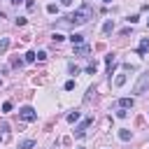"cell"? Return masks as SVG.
<instances>
[{
    "mask_svg": "<svg viewBox=\"0 0 149 149\" xmlns=\"http://www.w3.org/2000/svg\"><path fill=\"white\" fill-rule=\"evenodd\" d=\"M116 116H119V119H123V116H128V112H126V109H119V112H116Z\"/></svg>",
    "mask_w": 149,
    "mask_h": 149,
    "instance_id": "484cf974",
    "label": "cell"
},
{
    "mask_svg": "<svg viewBox=\"0 0 149 149\" xmlns=\"http://www.w3.org/2000/svg\"><path fill=\"white\" fill-rule=\"evenodd\" d=\"M72 88H74V81L68 79V81H65V91H72Z\"/></svg>",
    "mask_w": 149,
    "mask_h": 149,
    "instance_id": "44dd1931",
    "label": "cell"
},
{
    "mask_svg": "<svg viewBox=\"0 0 149 149\" xmlns=\"http://www.w3.org/2000/svg\"><path fill=\"white\" fill-rule=\"evenodd\" d=\"M70 40H72V44L77 47V44H84V35H79V33H72L70 35Z\"/></svg>",
    "mask_w": 149,
    "mask_h": 149,
    "instance_id": "ba28073f",
    "label": "cell"
},
{
    "mask_svg": "<svg viewBox=\"0 0 149 149\" xmlns=\"http://www.w3.org/2000/svg\"><path fill=\"white\" fill-rule=\"evenodd\" d=\"M137 21H140V16H137V14H133V16H128V23H137Z\"/></svg>",
    "mask_w": 149,
    "mask_h": 149,
    "instance_id": "603a6c76",
    "label": "cell"
},
{
    "mask_svg": "<svg viewBox=\"0 0 149 149\" xmlns=\"http://www.w3.org/2000/svg\"><path fill=\"white\" fill-rule=\"evenodd\" d=\"M119 137H121V140H123V142H128V140H130V137H133V133H130V130H128V128H121V130H119Z\"/></svg>",
    "mask_w": 149,
    "mask_h": 149,
    "instance_id": "9c48e42d",
    "label": "cell"
},
{
    "mask_svg": "<svg viewBox=\"0 0 149 149\" xmlns=\"http://www.w3.org/2000/svg\"><path fill=\"white\" fill-rule=\"evenodd\" d=\"M7 49H9V37H2V40H0V56H2Z\"/></svg>",
    "mask_w": 149,
    "mask_h": 149,
    "instance_id": "8fae6325",
    "label": "cell"
},
{
    "mask_svg": "<svg viewBox=\"0 0 149 149\" xmlns=\"http://www.w3.org/2000/svg\"><path fill=\"white\" fill-rule=\"evenodd\" d=\"M26 23H28L26 16H19V19H16V26H26Z\"/></svg>",
    "mask_w": 149,
    "mask_h": 149,
    "instance_id": "ac0fdd59",
    "label": "cell"
},
{
    "mask_svg": "<svg viewBox=\"0 0 149 149\" xmlns=\"http://www.w3.org/2000/svg\"><path fill=\"white\" fill-rule=\"evenodd\" d=\"M12 65H14V68H21L23 61H21V58H12Z\"/></svg>",
    "mask_w": 149,
    "mask_h": 149,
    "instance_id": "ffe728a7",
    "label": "cell"
},
{
    "mask_svg": "<svg viewBox=\"0 0 149 149\" xmlns=\"http://www.w3.org/2000/svg\"><path fill=\"white\" fill-rule=\"evenodd\" d=\"M147 26H149V19H147Z\"/></svg>",
    "mask_w": 149,
    "mask_h": 149,
    "instance_id": "f546056e",
    "label": "cell"
},
{
    "mask_svg": "<svg viewBox=\"0 0 149 149\" xmlns=\"http://www.w3.org/2000/svg\"><path fill=\"white\" fill-rule=\"evenodd\" d=\"M102 2H112V0H102Z\"/></svg>",
    "mask_w": 149,
    "mask_h": 149,
    "instance_id": "f1b7e54d",
    "label": "cell"
},
{
    "mask_svg": "<svg viewBox=\"0 0 149 149\" xmlns=\"http://www.w3.org/2000/svg\"><path fill=\"white\" fill-rule=\"evenodd\" d=\"M33 61H35V51H28L26 54V63H33Z\"/></svg>",
    "mask_w": 149,
    "mask_h": 149,
    "instance_id": "e0dca14e",
    "label": "cell"
},
{
    "mask_svg": "<svg viewBox=\"0 0 149 149\" xmlns=\"http://www.w3.org/2000/svg\"><path fill=\"white\" fill-rule=\"evenodd\" d=\"M77 119H79V112H70V114H68V121H70V123H74Z\"/></svg>",
    "mask_w": 149,
    "mask_h": 149,
    "instance_id": "5bb4252c",
    "label": "cell"
},
{
    "mask_svg": "<svg viewBox=\"0 0 149 149\" xmlns=\"http://www.w3.org/2000/svg\"><path fill=\"white\" fill-rule=\"evenodd\" d=\"M133 105H135L133 98H121V100H119V107H121V109H128V107H133Z\"/></svg>",
    "mask_w": 149,
    "mask_h": 149,
    "instance_id": "8992f818",
    "label": "cell"
},
{
    "mask_svg": "<svg viewBox=\"0 0 149 149\" xmlns=\"http://www.w3.org/2000/svg\"><path fill=\"white\" fill-rule=\"evenodd\" d=\"M47 12H49V14H56V12H58V7L51 2V5H47Z\"/></svg>",
    "mask_w": 149,
    "mask_h": 149,
    "instance_id": "2e32d148",
    "label": "cell"
},
{
    "mask_svg": "<svg viewBox=\"0 0 149 149\" xmlns=\"http://www.w3.org/2000/svg\"><path fill=\"white\" fill-rule=\"evenodd\" d=\"M149 51V37H142L140 40V49H137V56H144Z\"/></svg>",
    "mask_w": 149,
    "mask_h": 149,
    "instance_id": "5b68a950",
    "label": "cell"
},
{
    "mask_svg": "<svg viewBox=\"0 0 149 149\" xmlns=\"http://www.w3.org/2000/svg\"><path fill=\"white\" fill-rule=\"evenodd\" d=\"M9 2H14V5H19V2H23V0H9Z\"/></svg>",
    "mask_w": 149,
    "mask_h": 149,
    "instance_id": "83f0119b",
    "label": "cell"
},
{
    "mask_svg": "<svg viewBox=\"0 0 149 149\" xmlns=\"http://www.w3.org/2000/svg\"><path fill=\"white\" fill-rule=\"evenodd\" d=\"M33 147H35L33 140H23V142H19V149H33Z\"/></svg>",
    "mask_w": 149,
    "mask_h": 149,
    "instance_id": "4fadbf2b",
    "label": "cell"
},
{
    "mask_svg": "<svg viewBox=\"0 0 149 149\" xmlns=\"http://www.w3.org/2000/svg\"><path fill=\"white\" fill-rule=\"evenodd\" d=\"M9 109H12V102H9V100H7V102H5V105H2V112H9Z\"/></svg>",
    "mask_w": 149,
    "mask_h": 149,
    "instance_id": "d4e9b609",
    "label": "cell"
},
{
    "mask_svg": "<svg viewBox=\"0 0 149 149\" xmlns=\"http://www.w3.org/2000/svg\"><path fill=\"white\" fill-rule=\"evenodd\" d=\"M112 30H114V21H112V19H107V21H105V26H102V33H105V35H109Z\"/></svg>",
    "mask_w": 149,
    "mask_h": 149,
    "instance_id": "52a82bcc",
    "label": "cell"
},
{
    "mask_svg": "<svg viewBox=\"0 0 149 149\" xmlns=\"http://www.w3.org/2000/svg\"><path fill=\"white\" fill-rule=\"evenodd\" d=\"M86 72H88V74H95V63H93V65H88V68H86Z\"/></svg>",
    "mask_w": 149,
    "mask_h": 149,
    "instance_id": "cb8c5ba5",
    "label": "cell"
},
{
    "mask_svg": "<svg viewBox=\"0 0 149 149\" xmlns=\"http://www.w3.org/2000/svg\"><path fill=\"white\" fill-rule=\"evenodd\" d=\"M35 61H47V51H37L35 54Z\"/></svg>",
    "mask_w": 149,
    "mask_h": 149,
    "instance_id": "9a60e30c",
    "label": "cell"
},
{
    "mask_svg": "<svg viewBox=\"0 0 149 149\" xmlns=\"http://www.w3.org/2000/svg\"><path fill=\"white\" fill-rule=\"evenodd\" d=\"M51 40H54V42H63V40H65V37H63V35H61V33H54V37H51Z\"/></svg>",
    "mask_w": 149,
    "mask_h": 149,
    "instance_id": "d6986e66",
    "label": "cell"
},
{
    "mask_svg": "<svg viewBox=\"0 0 149 149\" xmlns=\"http://www.w3.org/2000/svg\"><path fill=\"white\" fill-rule=\"evenodd\" d=\"M88 19H93V9H91V5H81L79 9H74L70 16H65L63 21H61V26H81V23H86Z\"/></svg>",
    "mask_w": 149,
    "mask_h": 149,
    "instance_id": "6da1fadb",
    "label": "cell"
},
{
    "mask_svg": "<svg viewBox=\"0 0 149 149\" xmlns=\"http://www.w3.org/2000/svg\"><path fill=\"white\" fill-rule=\"evenodd\" d=\"M0 140H2V135H0Z\"/></svg>",
    "mask_w": 149,
    "mask_h": 149,
    "instance_id": "4dcf8cb0",
    "label": "cell"
},
{
    "mask_svg": "<svg viewBox=\"0 0 149 149\" xmlns=\"http://www.w3.org/2000/svg\"><path fill=\"white\" fill-rule=\"evenodd\" d=\"M61 5H63V7H70V5H72V0H61Z\"/></svg>",
    "mask_w": 149,
    "mask_h": 149,
    "instance_id": "4316f807",
    "label": "cell"
},
{
    "mask_svg": "<svg viewBox=\"0 0 149 149\" xmlns=\"http://www.w3.org/2000/svg\"><path fill=\"white\" fill-rule=\"evenodd\" d=\"M93 93H95V86H91V88H88V93L84 95V100H91V95H93Z\"/></svg>",
    "mask_w": 149,
    "mask_h": 149,
    "instance_id": "7402d4cb",
    "label": "cell"
},
{
    "mask_svg": "<svg viewBox=\"0 0 149 149\" xmlns=\"http://www.w3.org/2000/svg\"><path fill=\"white\" fill-rule=\"evenodd\" d=\"M91 123H93V119H84V121H81V123L77 126V130H74V135H77V137H81V135L86 133V128H88Z\"/></svg>",
    "mask_w": 149,
    "mask_h": 149,
    "instance_id": "277c9868",
    "label": "cell"
},
{
    "mask_svg": "<svg viewBox=\"0 0 149 149\" xmlns=\"http://www.w3.org/2000/svg\"><path fill=\"white\" fill-rule=\"evenodd\" d=\"M126 79H128V77H126L123 72H121V74H116V79H114V86H123V84H126Z\"/></svg>",
    "mask_w": 149,
    "mask_h": 149,
    "instance_id": "7c38bea8",
    "label": "cell"
},
{
    "mask_svg": "<svg viewBox=\"0 0 149 149\" xmlns=\"http://www.w3.org/2000/svg\"><path fill=\"white\" fill-rule=\"evenodd\" d=\"M74 54H77V56H84V54H88V47H86V44H77V47H74Z\"/></svg>",
    "mask_w": 149,
    "mask_h": 149,
    "instance_id": "30bf717a",
    "label": "cell"
},
{
    "mask_svg": "<svg viewBox=\"0 0 149 149\" xmlns=\"http://www.w3.org/2000/svg\"><path fill=\"white\" fill-rule=\"evenodd\" d=\"M19 116H21L23 121H35V119H37V112H35L30 105H26V107L19 109Z\"/></svg>",
    "mask_w": 149,
    "mask_h": 149,
    "instance_id": "3957f363",
    "label": "cell"
},
{
    "mask_svg": "<svg viewBox=\"0 0 149 149\" xmlns=\"http://www.w3.org/2000/svg\"><path fill=\"white\" fill-rule=\"evenodd\" d=\"M147 91H149V70L142 72V74L137 77L135 86H133V93H135V95H142V93H147Z\"/></svg>",
    "mask_w": 149,
    "mask_h": 149,
    "instance_id": "7a4b0ae2",
    "label": "cell"
}]
</instances>
